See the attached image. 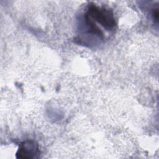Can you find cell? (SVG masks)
Returning a JSON list of instances; mask_svg holds the SVG:
<instances>
[{"instance_id":"obj_2","label":"cell","mask_w":159,"mask_h":159,"mask_svg":"<svg viewBox=\"0 0 159 159\" xmlns=\"http://www.w3.org/2000/svg\"><path fill=\"white\" fill-rule=\"evenodd\" d=\"M38 152L37 144L32 140H26L22 142L16 153L17 158L29 159L35 157Z\"/></svg>"},{"instance_id":"obj_1","label":"cell","mask_w":159,"mask_h":159,"mask_svg":"<svg viewBox=\"0 0 159 159\" xmlns=\"http://www.w3.org/2000/svg\"><path fill=\"white\" fill-rule=\"evenodd\" d=\"M85 17L94 22H97L107 30L114 29L116 26L112 11L103 7H99L96 4L89 7Z\"/></svg>"}]
</instances>
